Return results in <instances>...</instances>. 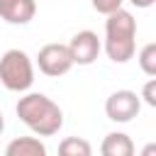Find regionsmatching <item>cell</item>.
I'll return each instance as SVG.
<instances>
[{"instance_id": "10", "label": "cell", "mask_w": 156, "mask_h": 156, "mask_svg": "<svg viewBox=\"0 0 156 156\" xmlns=\"http://www.w3.org/2000/svg\"><path fill=\"white\" fill-rule=\"evenodd\" d=\"M58 154L61 156H90L93 154V146L85 141V139H78V136H68L58 144Z\"/></svg>"}, {"instance_id": "15", "label": "cell", "mask_w": 156, "mask_h": 156, "mask_svg": "<svg viewBox=\"0 0 156 156\" xmlns=\"http://www.w3.org/2000/svg\"><path fill=\"white\" fill-rule=\"evenodd\" d=\"M5 132V119H2V112H0V134Z\"/></svg>"}, {"instance_id": "8", "label": "cell", "mask_w": 156, "mask_h": 156, "mask_svg": "<svg viewBox=\"0 0 156 156\" xmlns=\"http://www.w3.org/2000/svg\"><path fill=\"white\" fill-rule=\"evenodd\" d=\"M100 154L102 156H132L134 154V144L127 134L122 132H112L102 139L100 144Z\"/></svg>"}, {"instance_id": "2", "label": "cell", "mask_w": 156, "mask_h": 156, "mask_svg": "<svg viewBox=\"0 0 156 156\" xmlns=\"http://www.w3.org/2000/svg\"><path fill=\"white\" fill-rule=\"evenodd\" d=\"M136 20L127 10H115L105 20V51L110 61L127 63L136 51Z\"/></svg>"}, {"instance_id": "1", "label": "cell", "mask_w": 156, "mask_h": 156, "mask_svg": "<svg viewBox=\"0 0 156 156\" xmlns=\"http://www.w3.org/2000/svg\"><path fill=\"white\" fill-rule=\"evenodd\" d=\"M17 117L39 136H54L63 127L61 107L44 93H27L17 100Z\"/></svg>"}, {"instance_id": "4", "label": "cell", "mask_w": 156, "mask_h": 156, "mask_svg": "<svg viewBox=\"0 0 156 156\" xmlns=\"http://www.w3.org/2000/svg\"><path fill=\"white\" fill-rule=\"evenodd\" d=\"M37 66L44 76L58 78L73 68V58L66 44H44L37 54Z\"/></svg>"}, {"instance_id": "14", "label": "cell", "mask_w": 156, "mask_h": 156, "mask_svg": "<svg viewBox=\"0 0 156 156\" xmlns=\"http://www.w3.org/2000/svg\"><path fill=\"white\" fill-rule=\"evenodd\" d=\"M129 2H132L134 7H141V10H146V7H151L156 0H129Z\"/></svg>"}, {"instance_id": "13", "label": "cell", "mask_w": 156, "mask_h": 156, "mask_svg": "<svg viewBox=\"0 0 156 156\" xmlns=\"http://www.w3.org/2000/svg\"><path fill=\"white\" fill-rule=\"evenodd\" d=\"M139 98H144V102L149 107H156V78L154 76H149V80H146V85H144Z\"/></svg>"}, {"instance_id": "7", "label": "cell", "mask_w": 156, "mask_h": 156, "mask_svg": "<svg viewBox=\"0 0 156 156\" xmlns=\"http://www.w3.org/2000/svg\"><path fill=\"white\" fill-rule=\"evenodd\" d=\"M37 15L34 0H0V17L10 24H27Z\"/></svg>"}, {"instance_id": "5", "label": "cell", "mask_w": 156, "mask_h": 156, "mask_svg": "<svg viewBox=\"0 0 156 156\" xmlns=\"http://www.w3.org/2000/svg\"><path fill=\"white\" fill-rule=\"evenodd\" d=\"M141 110V98L134 90H117L105 100V115L112 122H132Z\"/></svg>"}, {"instance_id": "12", "label": "cell", "mask_w": 156, "mask_h": 156, "mask_svg": "<svg viewBox=\"0 0 156 156\" xmlns=\"http://www.w3.org/2000/svg\"><path fill=\"white\" fill-rule=\"evenodd\" d=\"M122 2H124V0H93V10L100 12V15H110V12L119 10Z\"/></svg>"}, {"instance_id": "9", "label": "cell", "mask_w": 156, "mask_h": 156, "mask_svg": "<svg viewBox=\"0 0 156 156\" xmlns=\"http://www.w3.org/2000/svg\"><path fill=\"white\" fill-rule=\"evenodd\" d=\"M7 156H44L46 146L37 139V136H17L7 144L5 149Z\"/></svg>"}, {"instance_id": "11", "label": "cell", "mask_w": 156, "mask_h": 156, "mask_svg": "<svg viewBox=\"0 0 156 156\" xmlns=\"http://www.w3.org/2000/svg\"><path fill=\"white\" fill-rule=\"evenodd\" d=\"M136 61H139V68H141L146 76H156V44H154V41L144 44V49L139 51Z\"/></svg>"}, {"instance_id": "6", "label": "cell", "mask_w": 156, "mask_h": 156, "mask_svg": "<svg viewBox=\"0 0 156 156\" xmlns=\"http://www.w3.org/2000/svg\"><path fill=\"white\" fill-rule=\"evenodd\" d=\"M66 46H68V51H71L73 63H78V66H90V63L98 58L100 49H102L98 34L90 32V29H83V32L73 34V39H71Z\"/></svg>"}, {"instance_id": "3", "label": "cell", "mask_w": 156, "mask_h": 156, "mask_svg": "<svg viewBox=\"0 0 156 156\" xmlns=\"http://www.w3.org/2000/svg\"><path fill=\"white\" fill-rule=\"evenodd\" d=\"M0 83L12 93H24L32 88L34 66L22 49H7L0 56Z\"/></svg>"}]
</instances>
